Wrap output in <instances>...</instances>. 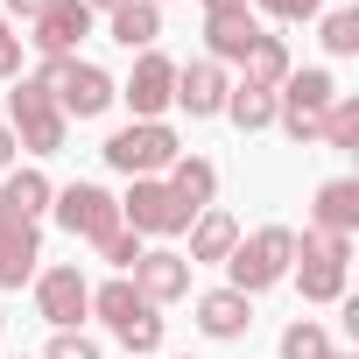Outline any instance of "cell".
<instances>
[{
  "instance_id": "cell-25",
  "label": "cell",
  "mask_w": 359,
  "mask_h": 359,
  "mask_svg": "<svg viewBox=\"0 0 359 359\" xmlns=\"http://www.w3.org/2000/svg\"><path fill=\"white\" fill-rule=\"evenodd\" d=\"M317 141H324V148H359V99H352V92H338V99L324 106Z\"/></svg>"
},
{
  "instance_id": "cell-2",
  "label": "cell",
  "mask_w": 359,
  "mask_h": 359,
  "mask_svg": "<svg viewBox=\"0 0 359 359\" xmlns=\"http://www.w3.org/2000/svg\"><path fill=\"white\" fill-rule=\"evenodd\" d=\"M289 261H296V233L289 226H261V233H240V247L226 254V289H240V296H261V289H275L282 275H289Z\"/></svg>"
},
{
  "instance_id": "cell-5",
  "label": "cell",
  "mask_w": 359,
  "mask_h": 359,
  "mask_svg": "<svg viewBox=\"0 0 359 359\" xmlns=\"http://www.w3.org/2000/svg\"><path fill=\"white\" fill-rule=\"evenodd\" d=\"M106 169H120L127 184L134 176H162L176 155H184V141H176V127H162V120H134V127H120V134H106Z\"/></svg>"
},
{
  "instance_id": "cell-22",
  "label": "cell",
  "mask_w": 359,
  "mask_h": 359,
  "mask_svg": "<svg viewBox=\"0 0 359 359\" xmlns=\"http://www.w3.org/2000/svg\"><path fill=\"white\" fill-rule=\"evenodd\" d=\"M106 36L120 50H155L162 43V8H148V0H127L120 15H106Z\"/></svg>"
},
{
  "instance_id": "cell-24",
  "label": "cell",
  "mask_w": 359,
  "mask_h": 359,
  "mask_svg": "<svg viewBox=\"0 0 359 359\" xmlns=\"http://www.w3.org/2000/svg\"><path fill=\"white\" fill-rule=\"evenodd\" d=\"M226 120H233L240 134L275 127V92H261V85H233V92H226Z\"/></svg>"
},
{
  "instance_id": "cell-6",
  "label": "cell",
  "mask_w": 359,
  "mask_h": 359,
  "mask_svg": "<svg viewBox=\"0 0 359 359\" xmlns=\"http://www.w3.org/2000/svg\"><path fill=\"white\" fill-rule=\"evenodd\" d=\"M338 99V85H331V71H289L282 85H275V127L296 141V148H310L317 141V120H324V106Z\"/></svg>"
},
{
  "instance_id": "cell-10",
  "label": "cell",
  "mask_w": 359,
  "mask_h": 359,
  "mask_svg": "<svg viewBox=\"0 0 359 359\" xmlns=\"http://www.w3.org/2000/svg\"><path fill=\"white\" fill-rule=\"evenodd\" d=\"M36 310H43V324H50V331H78V324H85V310H92V282H85L71 261L36 268Z\"/></svg>"
},
{
  "instance_id": "cell-27",
  "label": "cell",
  "mask_w": 359,
  "mask_h": 359,
  "mask_svg": "<svg viewBox=\"0 0 359 359\" xmlns=\"http://www.w3.org/2000/svg\"><path fill=\"white\" fill-rule=\"evenodd\" d=\"M324 50H331V57H359V15H352V8L324 15Z\"/></svg>"
},
{
  "instance_id": "cell-38",
  "label": "cell",
  "mask_w": 359,
  "mask_h": 359,
  "mask_svg": "<svg viewBox=\"0 0 359 359\" xmlns=\"http://www.w3.org/2000/svg\"><path fill=\"white\" fill-rule=\"evenodd\" d=\"M15 359H22V352H15Z\"/></svg>"
},
{
  "instance_id": "cell-29",
  "label": "cell",
  "mask_w": 359,
  "mask_h": 359,
  "mask_svg": "<svg viewBox=\"0 0 359 359\" xmlns=\"http://www.w3.org/2000/svg\"><path fill=\"white\" fill-rule=\"evenodd\" d=\"M254 15H275V22H317V0H247Z\"/></svg>"
},
{
  "instance_id": "cell-26",
  "label": "cell",
  "mask_w": 359,
  "mask_h": 359,
  "mask_svg": "<svg viewBox=\"0 0 359 359\" xmlns=\"http://www.w3.org/2000/svg\"><path fill=\"white\" fill-rule=\"evenodd\" d=\"M324 352H331V338H324L317 317H296V324L282 331V359H324Z\"/></svg>"
},
{
  "instance_id": "cell-9",
  "label": "cell",
  "mask_w": 359,
  "mask_h": 359,
  "mask_svg": "<svg viewBox=\"0 0 359 359\" xmlns=\"http://www.w3.org/2000/svg\"><path fill=\"white\" fill-rule=\"evenodd\" d=\"M50 212H57V226H64L71 240H85V247H106V240L120 233V198L99 191V184H64V191L50 198Z\"/></svg>"
},
{
  "instance_id": "cell-16",
  "label": "cell",
  "mask_w": 359,
  "mask_h": 359,
  "mask_svg": "<svg viewBox=\"0 0 359 359\" xmlns=\"http://www.w3.org/2000/svg\"><path fill=\"white\" fill-rule=\"evenodd\" d=\"M310 226H317V233H338V240L359 233V176H331V184H317Z\"/></svg>"
},
{
  "instance_id": "cell-13",
  "label": "cell",
  "mask_w": 359,
  "mask_h": 359,
  "mask_svg": "<svg viewBox=\"0 0 359 359\" xmlns=\"http://www.w3.org/2000/svg\"><path fill=\"white\" fill-rule=\"evenodd\" d=\"M92 8H85V0H50V8L29 22V43L43 50V57H78V43L92 36Z\"/></svg>"
},
{
  "instance_id": "cell-37",
  "label": "cell",
  "mask_w": 359,
  "mask_h": 359,
  "mask_svg": "<svg viewBox=\"0 0 359 359\" xmlns=\"http://www.w3.org/2000/svg\"><path fill=\"white\" fill-rule=\"evenodd\" d=\"M148 8H162V0H148Z\"/></svg>"
},
{
  "instance_id": "cell-15",
  "label": "cell",
  "mask_w": 359,
  "mask_h": 359,
  "mask_svg": "<svg viewBox=\"0 0 359 359\" xmlns=\"http://www.w3.org/2000/svg\"><path fill=\"white\" fill-rule=\"evenodd\" d=\"M261 36H268V29H261L254 8H219V15H205V50H212V64H247V50H254Z\"/></svg>"
},
{
  "instance_id": "cell-11",
  "label": "cell",
  "mask_w": 359,
  "mask_h": 359,
  "mask_svg": "<svg viewBox=\"0 0 359 359\" xmlns=\"http://www.w3.org/2000/svg\"><path fill=\"white\" fill-rule=\"evenodd\" d=\"M127 282L141 289V303H184L191 296V261L176 254V247H141V261L127 268Z\"/></svg>"
},
{
  "instance_id": "cell-8",
  "label": "cell",
  "mask_w": 359,
  "mask_h": 359,
  "mask_svg": "<svg viewBox=\"0 0 359 359\" xmlns=\"http://www.w3.org/2000/svg\"><path fill=\"white\" fill-rule=\"evenodd\" d=\"M92 310L106 317V331L127 352H162V317H155V303H141V289L127 275H113L106 289H92Z\"/></svg>"
},
{
  "instance_id": "cell-35",
  "label": "cell",
  "mask_w": 359,
  "mask_h": 359,
  "mask_svg": "<svg viewBox=\"0 0 359 359\" xmlns=\"http://www.w3.org/2000/svg\"><path fill=\"white\" fill-rule=\"evenodd\" d=\"M219 8H247V0H205V15H219Z\"/></svg>"
},
{
  "instance_id": "cell-3",
  "label": "cell",
  "mask_w": 359,
  "mask_h": 359,
  "mask_svg": "<svg viewBox=\"0 0 359 359\" xmlns=\"http://www.w3.org/2000/svg\"><path fill=\"white\" fill-rule=\"evenodd\" d=\"M8 134H15L29 155H57V148H64L71 120L57 113V99H50L43 78H15V92H8Z\"/></svg>"
},
{
  "instance_id": "cell-32",
  "label": "cell",
  "mask_w": 359,
  "mask_h": 359,
  "mask_svg": "<svg viewBox=\"0 0 359 359\" xmlns=\"http://www.w3.org/2000/svg\"><path fill=\"white\" fill-rule=\"evenodd\" d=\"M43 8H50V0H8V15H22V22H36Z\"/></svg>"
},
{
  "instance_id": "cell-33",
  "label": "cell",
  "mask_w": 359,
  "mask_h": 359,
  "mask_svg": "<svg viewBox=\"0 0 359 359\" xmlns=\"http://www.w3.org/2000/svg\"><path fill=\"white\" fill-rule=\"evenodd\" d=\"M15 148H22V141H15L8 127H0V169H8V162H15Z\"/></svg>"
},
{
  "instance_id": "cell-30",
  "label": "cell",
  "mask_w": 359,
  "mask_h": 359,
  "mask_svg": "<svg viewBox=\"0 0 359 359\" xmlns=\"http://www.w3.org/2000/svg\"><path fill=\"white\" fill-rule=\"evenodd\" d=\"M99 254H106V261H113V268H120V275H127V268H134V261H141V233H127V226H120V233H113V240H106V247H99Z\"/></svg>"
},
{
  "instance_id": "cell-34",
  "label": "cell",
  "mask_w": 359,
  "mask_h": 359,
  "mask_svg": "<svg viewBox=\"0 0 359 359\" xmlns=\"http://www.w3.org/2000/svg\"><path fill=\"white\" fill-rule=\"evenodd\" d=\"M85 8H92V15H120V8H127V0H85Z\"/></svg>"
},
{
  "instance_id": "cell-36",
  "label": "cell",
  "mask_w": 359,
  "mask_h": 359,
  "mask_svg": "<svg viewBox=\"0 0 359 359\" xmlns=\"http://www.w3.org/2000/svg\"><path fill=\"white\" fill-rule=\"evenodd\" d=\"M324 359H359V352H324Z\"/></svg>"
},
{
  "instance_id": "cell-17",
  "label": "cell",
  "mask_w": 359,
  "mask_h": 359,
  "mask_svg": "<svg viewBox=\"0 0 359 359\" xmlns=\"http://www.w3.org/2000/svg\"><path fill=\"white\" fill-rule=\"evenodd\" d=\"M240 247V219L233 212H219V205H205L198 219H191V268H226V254Z\"/></svg>"
},
{
  "instance_id": "cell-18",
  "label": "cell",
  "mask_w": 359,
  "mask_h": 359,
  "mask_svg": "<svg viewBox=\"0 0 359 359\" xmlns=\"http://www.w3.org/2000/svg\"><path fill=\"white\" fill-rule=\"evenodd\" d=\"M50 198H57V184L43 169H15L8 184H0V219H15V226H36L43 212H50Z\"/></svg>"
},
{
  "instance_id": "cell-7",
  "label": "cell",
  "mask_w": 359,
  "mask_h": 359,
  "mask_svg": "<svg viewBox=\"0 0 359 359\" xmlns=\"http://www.w3.org/2000/svg\"><path fill=\"white\" fill-rule=\"evenodd\" d=\"M289 268H296V282H303V303H338V296H345V268H352V240L303 226Z\"/></svg>"
},
{
  "instance_id": "cell-1",
  "label": "cell",
  "mask_w": 359,
  "mask_h": 359,
  "mask_svg": "<svg viewBox=\"0 0 359 359\" xmlns=\"http://www.w3.org/2000/svg\"><path fill=\"white\" fill-rule=\"evenodd\" d=\"M43 85H50V99H57V113L64 120H99L113 99H120V85L99 71V64H85V57H43V71H36Z\"/></svg>"
},
{
  "instance_id": "cell-31",
  "label": "cell",
  "mask_w": 359,
  "mask_h": 359,
  "mask_svg": "<svg viewBox=\"0 0 359 359\" xmlns=\"http://www.w3.org/2000/svg\"><path fill=\"white\" fill-rule=\"evenodd\" d=\"M0 78H8V85L22 78V36L8 29V15H0Z\"/></svg>"
},
{
  "instance_id": "cell-12",
  "label": "cell",
  "mask_w": 359,
  "mask_h": 359,
  "mask_svg": "<svg viewBox=\"0 0 359 359\" xmlns=\"http://www.w3.org/2000/svg\"><path fill=\"white\" fill-rule=\"evenodd\" d=\"M120 99L134 106V120H162V113L176 106V64H169L162 50H141V57H134V78L120 85Z\"/></svg>"
},
{
  "instance_id": "cell-20",
  "label": "cell",
  "mask_w": 359,
  "mask_h": 359,
  "mask_svg": "<svg viewBox=\"0 0 359 359\" xmlns=\"http://www.w3.org/2000/svg\"><path fill=\"white\" fill-rule=\"evenodd\" d=\"M36 261H43V233H36V226H15V219H0V289L36 282Z\"/></svg>"
},
{
  "instance_id": "cell-28",
  "label": "cell",
  "mask_w": 359,
  "mask_h": 359,
  "mask_svg": "<svg viewBox=\"0 0 359 359\" xmlns=\"http://www.w3.org/2000/svg\"><path fill=\"white\" fill-rule=\"evenodd\" d=\"M43 359H106V352H99V345H92V338H85V331H57V338H50V352H43Z\"/></svg>"
},
{
  "instance_id": "cell-19",
  "label": "cell",
  "mask_w": 359,
  "mask_h": 359,
  "mask_svg": "<svg viewBox=\"0 0 359 359\" xmlns=\"http://www.w3.org/2000/svg\"><path fill=\"white\" fill-rule=\"evenodd\" d=\"M247 324H254V296H240V289H205L198 296V331L205 338H247Z\"/></svg>"
},
{
  "instance_id": "cell-4",
  "label": "cell",
  "mask_w": 359,
  "mask_h": 359,
  "mask_svg": "<svg viewBox=\"0 0 359 359\" xmlns=\"http://www.w3.org/2000/svg\"><path fill=\"white\" fill-rule=\"evenodd\" d=\"M191 219H198V212L176 198L162 176H134L127 198H120V226L141 233V240H176V233H191Z\"/></svg>"
},
{
  "instance_id": "cell-21",
  "label": "cell",
  "mask_w": 359,
  "mask_h": 359,
  "mask_svg": "<svg viewBox=\"0 0 359 359\" xmlns=\"http://www.w3.org/2000/svg\"><path fill=\"white\" fill-rule=\"evenodd\" d=\"M162 184H169L176 198H184L191 212H205V205L219 198V169H212L205 155H176V162H169V176H162Z\"/></svg>"
},
{
  "instance_id": "cell-23",
  "label": "cell",
  "mask_w": 359,
  "mask_h": 359,
  "mask_svg": "<svg viewBox=\"0 0 359 359\" xmlns=\"http://www.w3.org/2000/svg\"><path fill=\"white\" fill-rule=\"evenodd\" d=\"M240 71H247L240 85H261V92H275V85H282L296 64H289V43H282V36H261V43L247 50V64H240Z\"/></svg>"
},
{
  "instance_id": "cell-14",
  "label": "cell",
  "mask_w": 359,
  "mask_h": 359,
  "mask_svg": "<svg viewBox=\"0 0 359 359\" xmlns=\"http://www.w3.org/2000/svg\"><path fill=\"white\" fill-rule=\"evenodd\" d=\"M226 92H233L226 64H212V57L176 64V106H184L191 120H219V113H226Z\"/></svg>"
}]
</instances>
